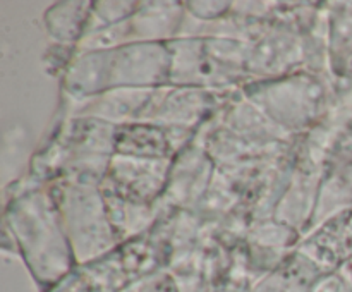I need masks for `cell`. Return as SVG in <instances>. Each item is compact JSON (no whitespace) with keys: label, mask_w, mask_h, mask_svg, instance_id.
<instances>
[{"label":"cell","mask_w":352,"mask_h":292,"mask_svg":"<svg viewBox=\"0 0 352 292\" xmlns=\"http://www.w3.org/2000/svg\"><path fill=\"white\" fill-rule=\"evenodd\" d=\"M6 222L21 258L41 292L76 270L74 253L54 196L33 189L12 199Z\"/></svg>","instance_id":"cell-1"},{"label":"cell","mask_w":352,"mask_h":292,"mask_svg":"<svg viewBox=\"0 0 352 292\" xmlns=\"http://www.w3.org/2000/svg\"><path fill=\"white\" fill-rule=\"evenodd\" d=\"M170 50L167 43L140 41L102 52H76L64 74L72 100H86L117 88L155 89L168 85Z\"/></svg>","instance_id":"cell-2"},{"label":"cell","mask_w":352,"mask_h":292,"mask_svg":"<svg viewBox=\"0 0 352 292\" xmlns=\"http://www.w3.org/2000/svg\"><path fill=\"white\" fill-rule=\"evenodd\" d=\"M170 50V86L206 91L226 88L248 76L250 48L232 38H175Z\"/></svg>","instance_id":"cell-3"},{"label":"cell","mask_w":352,"mask_h":292,"mask_svg":"<svg viewBox=\"0 0 352 292\" xmlns=\"http://www.w3.org/2000/svg\"><path fill=\"white\" fill-rule=\"evenodd\" d=\"M55 203L60 212L76 265H89L109 256L119 244L107 212L105 198L95 186L69 181L60 188Z\"/></svg>","instance_id":"cell-4"},{"label":"cell","mask_w":352,"mask_h":292,"mask_svg":"<svg viewBox=\"0 0 352 292\" xmlns=\"http://www.w3.org/2000/svg\"><path fill=\"white\" fill-rule=\"evenodd\" d=\"M246 96L270 113L278 126L302 129L318 119L323 109V86L313 76H284L246 88Z\"/></svg>","instance_id":"cell-5"},{"label":"cell","mask_w":352,"mask_h":292,"mask_svg":"<svg viewBox=\"0 0 352 292\" xmlns=\"http://www.w3.org/2000/svg\"><path fill=\"white\" fill-rule=\"evenodd\" d=\"M168 158H134L117 155L107 167V175L117 194L134 203L148 201L160 194L167 184Z\"/></svg>","instance_id":"cell-6"},{"label":"cell","mask_w":352,"mask_h":292,"mask_svg":"<svg viewBox=\"0 0 352 292\" xmlns=\"http://www.w3.org/2000/svg\"><path fill=\"white\" fill-rule=\"evenodd\" d=\"M157 89V88H155ZM155 89L143 88H117L103 91L91 98L79 100L82 106L76 110L78 117H91L110 124H134L140 122L144 109L150 103Z\"/></svg>","instance_id":"cell-7"},{"label":"cell","mask_w":352,"mask_h":292,"mask_svg":"<svg viewBox=\"0 0 352 292\" xmlns=\"http://www.w3.org/2000/svg\"><path fill=\"white\" fill-rule=\"evenodd\" d=\"M329 271L306 254L285 258L280 267L254 282L250 292H313Z\"/></svg>","instance_id":"cell-8"},{"label":"cell","mask_w":352,"mask_h":292,"mask_svg":"<svg viewBox=\"0 0 352 292\" xmlns=\"http://www.w3.org/2000/svg\"><path fill=\"white\" fill-rule=\"evenodd\" d=\"M113 146L117 153L124 157L168 158L172 141L168 127L160 129L146 122H134L117 127Z\"/></svg>","instance_id":"cell-9"},{"label":"cell","mask_w":352,"mask_h":292,"mask_svg":"<svg viewBox=\"0 0 352 292\" xmlns=\"http://www.w3.org/2000/svg\"><path fill=\"white\" fill-rule=\"evenodd\" d=\"M305 50L302 45L298 43V38L289 31L265 34V38L258 41L256 47L250 50L248 58V72L258 74H275L278 67H287L301 60Z\"/></svg>","instance_id":"cell-10"},{"label":"cell","mask_w":352,"mask_h":292,"mask_svg":"<svg viewBox=\"0 0 352 292\" xmlns=\"http://www.w3.org/2000/svg\"><path fill=\"white\" fill-rule=\"evenodd\" d=\"M93 2H58L45 12V26L57 45L78 47L91 19Z\"/></svg>","instance_id":"cell-11"},{"label":"cell","mask_w":352,"mask_h":292,"mask_svg":"<svg viewBox=\"0 0 352 292\" xmlns=\"http://www.w3.org/2000/svg\"><path fill=\"white\" fill-rule=\"evenodd\" d=\"M184 7L186 14L203 23L223 19L232 10L230 2H186Z\"/></svg>","instance_id":"cell-12"}]
</instances>
